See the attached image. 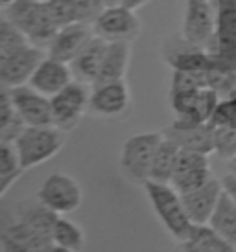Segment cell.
<instances>
[{
	"instance_id": "cell-1",
	"label": "cell",
	"mask_w": 236,
	"mask_h": 252,
	"mask_svg": "<svg viewBox=\"0 0 236 252\" xmlns=\"http://www.w3.org/2000/svg\"><path fill=\"white\" fill-rule=\"evenodd\" d=\"M142 186H144V191H146L159 221L164 224L170 236L177 241L190 239V234L194 230V223L190 221V217L185 210L183 197L179 191L170 182H157L152 179H148Z\"/></svg>"
},
{
	"instance_id": "cell-2",
	"label": "cell",
	"mask_w": 236,
	"mask_h": 252,
	"mask_svg": "<svg viewBox=\"0 0 236 252\" xmlns=\"http://www.w3.org/2000/svg\"><path fill=\"white\" fill-rule=\"evenodd\" d=\"M65 142L67 133L54 126H26L13 146L26 171L52 160L63 149Z\"/></svg>"
},
{
	"instance_id": "cell-3",
	"label": "cell",
	"mask_w": 236,
	"mask_h": 252,
	"mask_svg": "<svg viewBox=\"0 0 236 252\" xmlns=\"http://www.w3.org/2000/svg\"><path fill=\"white\" fill-rule=\"evenodd\" d=\"M6 19L24 32L30 42L41 48H48L52 39L59 32V26L52 19L46 2L41 0H17L6 7Z\"/></svg>"
},
{
	"instance_id": "cell-4",
	"label": "cell",
	"mask_w": 236,
	"mask_h": 252,
	"mask_svg": "<svg viewBox=\"0 0 236 252\" xmlns=\"http://www.w3.org/2000/svg\"><path fill=\"white\" fill-rule=\"evenodd\" d=\"M222 96L210 89H187V91H170V105L175 112V126H199L208 124Z\"/></svg>"
},
{
	"instance_id": "cell-5",
	"label": "cell",
	"mask_w": 236,
	"mask_h": 252,
	"mask_svg": "<svg viewBox=\"0 0 236 252\" xmlns=\"http://www.w3.org/2000/svg\"><path fill=\"white\" fill-rule=\"evenodd\" d=\"M164 133L152 131V133H139L129 136L122 146L120 153V168L131 181L144 182L150 179L153 157L159 149Z\"/></svg>"
},
{
	"instance_id": "cell-6",
	"label": "cell",
	"mask_w": 236,
	"mask_h": 252,
	"mask_svg": "<svg viewBox=\"0 0 236 252\" xmlns=\"http://www.w3.org/2000/svg\"><path fill=\"white\" fill-rule=\"evenodd\" d=\"M52 101V126L61 129L63 133L74 131L85 112H89L90 89L87 83L74 79L61 92L50 98Z\"/></svg>"
},
{
	"instance_id": "cell-7",
	"label": "cell",
	"mask_w": 236,
	"mask_h": 252,
	"mask_svg": "<svg viewBox=\"0 0 236 252\" xmlns=\"http://www.w3.org/2000/svg\"><path fill=\"white\" fill-rule=\"evenodd\" d=\"M218 30V4L208 0H187L181 35L194 46L208 50Z\"/></svg>"
},
{
	"instance_id": "cell-8",
	"label": "cell",
	"mask_w": 236,
	"mask_h": 252,
	"mask_svg": "<svg viewBox=\"0 0 236 252\" xmlns=\"http://www.w3.org/2000/svg\"><path fill=\"white\" fill-rule=\"evenodd\" d=\"M37 199L59 216L76 212L83 203V189L74 177L67 173H52L42 181Z\"/></svg>"
},
{
	"instance_id": "cell-9",
	"label": "cell",
	"mask_w": 236,
	"mask_h": 252,
	"mask_svg": "<svg viewBox=\"0 0 236 252\" xmlns=\"http://www.w3.org/2000/svg\"><path fill=\"white\" fill-rule=\"evenodd\" d=\"M46 57V50L35 44H26L22 48L0 56V83L6 89H15L28 85L34 72Z\"/></svg>"
},
{
	"instance_id": "cell-10",
	"label": "cell",
	"mask_w": 236,
	"mask_h": 252,
	"mask_svg": "<svg viewBox=\"0 0 236 252\" xmlns=\"http://www.w3.org/2000/svg\"><path fill=\"white\" fill-rule=\"evenodd\" d=\"M94 35L102 37L105 41H125L133 42L140 35V24L137 13L125 6H111L105 7L102 13L98 15V19L92 22Z\"/></svg>"
},
{
	"instance_id": "cell-11",
	"label": "cell",
	"mask_w": 236,
	"mask_h": 252,
	"mask_svg": "<svg viewBox=\"0 0 236 252\" xmlns=\"http://www.w3.org/2000/svg\"><path fill=\"white\" fill-rule=\"evenodd\" d=\"M131 105V94L125 79L115 81H98L90 85L89 112L92 116L117 118L122 116Z\"/></svg>"
},
{
	"instance_id": "cell-12",
	"label": "cell",
	"mask_w": 236,
	"mask_h": 252,
	"mask_svg": "<svg viewBox=\"0 0 236 252\" xmlns=\"http://www.w3.org/2000/svg\"><path fill=\"white\" fill-rule=\"evenodd\" d=\"M210 179L212 175H210L208 155L190 151V149H181L170 184L179 193H188V191L203 186Z\"/></svg>"
},
{
	"instance_id": "cell-13",
	"label": "cell",
	"mask_w": 236,
	"mask_h": 252,
	"mask_svg": "<svg viewBox=\"0 0 236 252\" xmlns=\"http://www.w3.org/2000/svg\"><path fill=\"white\" fill-rule=\"evenodd\" d=\"M164 59L172 66V70L188 72L196 76H207L208 68L212 64L208 50L194 46L183 39V35L177 41H170L164 48Z\"/></svg>"
},
{
	"instance_id": "cell-14",
	"label": "cell",
	"mask_w": 236,
	"mask_h": 252,
	"mask_svg": "<svg viewBox=\"0 0 236 252\" xmlns=\"http://www.w3.org/2000/svg\"><path fill=\"white\" fill-rule=\"evenodd\" d=\"M11 99L26 126H52V101L30 85L9 89Z\"/></svg>"
},
{
	"instance_id": "cell-15",
	"label": "cell",
	"mask_w": 236,
	"mask_h": 252,
	"mask_svg": "<svg viewBox=\"0 0 236 252\" xmlns=\"http://www.w3.org/2000/svg\"><path fill=\"white\" fill-rule=\"evenodd\" d=\"M92 37H94V30L89 22H76V24L63 26L48 44L46 56L70 64V61L85 48V44Z\"/></svg>"
},
{
	"instance_id": "cell-16",
	"label": "cell",
	"mask_w": 236,
	"mask_h": 252,
	"mask_svg": "<svg viewBox=\"0 0 236 252\" xmlns=\"http://www.w3.org/2000/svg\"><path fill=\"white\" fill-rule=\"evenodd\" d=\"M222 193L223 184L218 179H210L199 188L192 189L188 193H181L185 210H187L190 221L194 224H208L216 206L220 203Z\"/></svg>"
},
{
	"instance_id": "cell-17",
	"label": "cell",
	"mask_w": 236,
	"mask_h": 252,
	"mask_svg": "<svg viewBox=\"0 0 236 252\" xmlns=\"http://www.w3.org/2000/svg\"><path fill=\"white\" fill-rule=\"evenodd\" d=\"M72 81H74V74H72L70 64L46 56L41 61V64L37 66V70L34 72L28 85L44 96L52 98Z\"/></svg>"
},
{
	"instance_id": "cell-18",
	"label": "cell",
	"mask_w": 236,
	"mask_h": 252,
	"mask_svg": "<svg viewBox=\"0 0 236 252\" xmlns=\"http://www.w3.org/2000/svg\"><path fill=\"white\" fill-rule=\"evenodd\" d=\"M166 138L174 140L181 149L210 155L216 151V131L210 124L199 126H172L162 131Z\"/></svg>"
},
{
	"instance_id": "cell-19",
	"label": "cell",
	"mask_w": 236,
	"mask_h": 252,
	"mask_svg": "<svg viewBox=\"0 0 236 252\" xmlns=\"http://www.w3.org/2000/svg\"><path fill=\"white\" fill-rule=\"evenodd\" d=\"M107 44H109V41H105V39L98 35H94L85 44V48L70 61V68H72L74 79L87 85L96 83L100 70H102Z\"/></svg>"
},
{
	"instance_id": "cell-20",
	"label": "cell",
	"mask_w": 236,
	"mask_h": 252,
	"mask_svg": "<svg viewBox=\"0 0 236 252\" xmlns=\"http://www.w3.org/2000/svg\"><path fill=\"white\" fill-rule=\"evenodd\" d=\"M13 217L19 219L22 223L30 224L32 228H35L37 232H41L44 236L52 238V230H54V224H56L59 214L52 212L48 206L35 197V199H24L19 201L13 208Z\"/></svg>"
},
{
	"instance_id": "cell-21",
	"label": "cell",
	"mask_w": 236,
	"mask_h": 252,
	"mask_svg": "<svg viewBox=\"0 0 236 252\" xmlns=\"http://www.w3.org/2000/svg\"><path fill=\"white\" fill-rule=\"evenodd\" d=\"M129 59H131V42H109L107 50H105L104 63H102V70H100L98 81L124 79L125 74H127V68H129Z\"/></svg>"
},
{
	"instance_id": "cell-22",
	"label": "cell",
	"mask_w": 236,
	"mask_h": 252,
	"mask_svg": "<svg viewBox=\"0 0 236 252\" xmlns=\"http://www.w3.org/2000/svg\"><path fill=\"white\" fill-rule=\"evenodd\" d=\"M26 129V122L17 112L11 99L9 89L2 87L0 92V142H11L13 144L21 133Z\"/></svg>"
},
{
	"instance_id": "cell-23",
	"label": "cell",
	"mask_w": 236,
	"mask_h": 252,
	"mask_svg": "<svg viewBox=\"0 0 236 252\" xmlns=\"http://www.w3.org/2000/svg\"><path fill=\"white\" fill-rule=\"evenodd\" d=\"M2 234H6L7 238H11L13 241L21 243V245L28 247L35 252H46L50 247L54 245L52 238L44 236L41 232H37L35 228H32L30 224L22 223L19 219H11L9 223L4 224L2 228Z\"/></svg>"
},
{
	"instance_id": "cell-24",
	"label": "cell",
	"mask_w": 236,
	"mask_h": 252,
	"mask_svg": "<svg viewBox=\"0 0 236 252\" xmlns=\"http://www.w3.org/2000/svg\"><path fill=\"white\" fill-rule=\"evenodd\" d=\"M208 224L236 247V203L225 189H223L220 203L216 206Z\"/></svg>"
},
{
	"instance_id": "cell-25",
	"label": "cell",
	"mask_w": 236,
	"mask_h": 252,
	"mask_svg": "<svg viewBox=\"0 0 236 252\" xmlns=\"http://www.w3.org/2000/svg\"><path fill=\"white\" fill-rule=\"evenodd\" d=\"M181 147L175 144L174 140L170 138H162L157 153L153 157V164H152V171H150V179L157 182H170L172 177H174V169H175V162H177V157H179Z\"/></svg>"
},
{
	"instance_id": "cell-26",
	"label": "cell",
	"mask_w": 236,
	"mask_h": 252,
	"mask_svg": "<svg viewBox=\"0 0 236 252\" xmlns=\"http://www.w3.org/2000/svg\"><path fill=\"white\" fill-rule=\"evenodd\" d=\"M24 168L11 142H0V197H6L9 188L21 179Z\"/></svg>"
},
{
	"instance_id": "cell-27",
	"label": "cell",
	"mask_w": 236,
	"mask_h": 252,
	"mask_svg": "<svg viewBox=\"0 0 236 252\" xmlns=\"http://www.w3.org/2000/svg\"><path fill=\"white\" fill-rule=\"evenodd\" d=\"M52 241L57 245L69 247L76 252H81L85 247V234L78 223L59 216L52 230Z\"/></svg>"
},
{
	"instance_id": "cell-28",
	"label": "cell",
	"mask_w": 236,
	"mask_h": 252,
	"mask_svg": "<svg viewBox=\"0 0 236 252\" xmlns=\"http://www.w3.org/2000/svg\"><path fill=\"white\" fill-rule=\"evenodd\" d=\"M190 239L199 243L207 252H236V247L229 243L222 234H218L210 224H194Z\"/></svg>"
},
{
	"instance_id": "cell-29",
	"label": "cell",
	"mask_w": 236,
	"mask_h": 252,
	"mask_svg": "<svg viewBox=\"0 0 236 252\" xmlns=\"http://www.w3.org/2000/svg\"><path fill=\"white\" fill-rule=\"evenodd\" d=\"M26 44H32V42L24 35V32L4 17L0 21V56H6L9 52H15Z\"/></svg>"
},
{
	"instance_id": "cell-30",
	"label": "cell",
	"mask_w": 236,
	"mask_h": 252,
	"mask_svg": "<svg viewBox=\"0 0 236 252\" xmlns=\"http://www.w3.org/2000/svg\"><path fill=\"white\" fill-rule=\"evenodd\" d=\"M48 11L52 15V19L56 21V24L59 28L69 26V24H76L79 21V13L74 0H48L46 2Z\"/></svg>"
},
{
	"instance_id": "cell-31",
	"label": "cell",
	"mask_w": 236,
	"mask_h": 252,
	"mask_svg": "<svg viewBox=\"0 0 236 252\" xmlns=\"http://www.w3.org/2000/svg\"><path fill=\"white\" fill-rule=\"evenodd\" d=\"M216 131V153L223 158L236 155V127H214Z\"/></svg>"
},
{
	"instance_id": "cell-32",
	"label": "cell",
	"mask_w": 236,
	"mask_h": 252,
	"mask_svg": "<svg viewBox=\"0 0 236 252\" xmlns=\"http://www.w3.org/2000/svg\"><path fill=\"white\" fill-rule=\"evenodd\" d=\"M216 35L236 41V7H218V30Z\"/></svg>"
},
{
	"instance_id": "cell-33",
	"label": "cell",
	"mask_w": 236,
	"mask_h": 252,
	"mask_svg": "<svg viewBox=\"0 0 236 252\" xmlns=\"http://www.w3.org/2000/svg\"><path fill=\"white\" fill-rule=\"evenodd\" d=\"M212 127H236V109L229 98H222L208 122Z\"/></svg>"
},
{
	"instance_id": "cell-34",
	"label": "cell",
	"mask_w": 236,
	"mask_h": 252,
	"mask_svg": "<svg viewBox=\"0 0 236 252\" xmlns=\"http://www.w3.org/2000/svg\"><path fill=\"white\" fill-rule=\"evenodd\" d=\"M0 249H2V252H35L28 247L13 241L11 238H7L6 234H0Z\"/></svg>"
},
{
	"instance_id": "cell-35",
	"label": "cell",
	"mask_w": 236,
	"mask_h": 252,
	"mask_svg": "<svg viewBox=\"0 0 236 252\" xmlns=\"http://www.w3.org/2000/svg\"><path fill=\"white\" fill-rule=\"evenodd\" d=\"M222 184H223V189L233 197V201L236 203V175L233 173H227V175H223L222 179Z\"/></svg>"
},
{
	"instance_id": "cell-36",
	"label": "cell",
	"mask_w": 236,
	"mask_h": 252,
	"mask_svg": "<svg viewBox=\"0 0 236 252\" xmlns=\"http://www.w3.org/2000/svg\"><path fill=\"white\" fill-rule=\"evenodd\" d=\"M181 252H207L199 243H196L192 239H187V241H181Z\"/></svg>"
},
{
	"instance_id": "cell-37",
	"label": "cell",
	"mask_w": 236,
	"mask_h": 252,
	"mask_svg": "<svg viewBox=\"0 0 236 252\" xmlns=\"http://www.w3.org/2000/svg\"><path fill=\"white\" fill-rule=\"evenodd\" d=\"M148 2H152V0H122V6L129 7L133 11H137V9H140L142 6H146Z\"/></svg>"
},
{
	"instance_id": "cell-38",
	"label": "cell",
	"mask_w": 236,
	"mask_h": 252,
	"mask_svg": "<svg viewBox=\"0 0 236 252\" xmlns=\"http://www.w3.org/2000/svg\"><path fill=\"white\" fill-rule=\"evenodd\" d=\"M46 252H76V251H72V249H69V247H63V245H57V243H54V245L50 247Z\"/></svg>"
},
{
	"instance_id": "cell-39",
	"label": "cell",
	"mask_w": 236,
	"mask_h": 252,
	"mask_svg": "<svg viewBox=\"0 0 236 252\" xmlns=\"http://www.w3.org/2000/svg\"><path fill=\"white\" fill-rule=\"evenodd\" d=\"M227 169H229V173L236 175V155L231 157V158H227Z\"/></svg>"
},
{
	"instance_id": "cell-40",
	"label": "cell",
	"mask_w": 236,
	"mask_h": 252,
	"mask_svg": "<svg viewBox=\"0 0 236 252\" xmlns=\"http://www.w3.org/2000/svg\"><path fill=\"white\" fill-rule=\"evenodd\" d=\"M218 7H236V0H218Z\"/></svg>"
},
{
	"instance_id": "cell-41",
	"label": "cell",
	"mask_w": 236,
	"mask_h": 252,
	"mask_svg": "<svg viewBox=\"0 0 236 252\" xmlns=\"http://www.w3.org/2000/svg\"><path fill=\"white\" fill-rule=\"evenodd\" d=\"M104 2L105 7H111V6H120L122 4V0H102Z\"/></svg>"
},
{
	"instance_id": "cell-42",
	"label": "cell",
	"mask_w": 236,
	"mask_h": 252,
	"mask_svg": "<svg viewBox=\"0 0 236 252\" xmlns=\"http://www.w3.org/2000/svg\"><path fill=\"white\" fill-rule=\"evenodd\" d=\"M17 0H0V4H2V7H9V6H13Z\"/></svg>"
},
{
	"instance_id": "cell-43",
	"label": "cell",
	"mask_w": 236,
	"mask_h": 252,
	"mask_svg": "<svg viewBox=\"0 0 236 252\" xmlns=\"http://www.w3.org/2000/svg\"><path fill=\"white\" fill-rule=\"evenodd\" d=\"M208 2H218V0H208Z\"/></svg>"
},
{
	"instance_id": "cell-44",
	"label": "cell",
	"mask_w": 236,
	"mask_h": 252,
	"mask_svg": "<svg viewBox=\"0 0 236 252\" xmlns=\"http://www.w3.org/2000/svg\"><path fill=\"white\" fill-rule=\"evenodd\" d=\"M41 2H48V0H41Z\"/></svg>"
}]
</instances>
